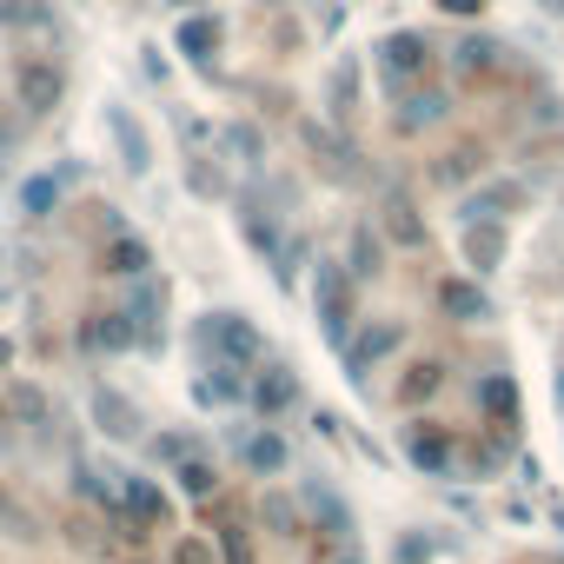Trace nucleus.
<instances>
[{
    "label": "nucleus",
    "mask_w": 564,
    "mask_h": 564,
    "mask_svg": "<svg viewBox=\"0 0 564 564\" xmlns=\"http://www.w3.org/2000/svg\"><path fill=\"white\" fill-rule=\"evenodd\" d=\"M372 67H379V94L399 100L405 87H419V80L438 67V47H432L419 28H392V34L372 47Z\"/></svg>",
    "instance_id": "obj_1"
},
{
    "label": "nucleus",
    "mask_w": 564,
    "mask_h": 564,
    "mask_svg": "<svg viewBox=\"0 0 564 564\" xmlns=\"http://www.w3.org/2000/svg\"><path fill=\"white\" fill-rule=\"evenodd\" d=\"M313 313H319L326 346L346 352V339H352V326H359V286H352V272H346L339 259H319V265H313Z\"/></svg>",
    "instance_id": "obj_2"
},
{
    "label": "nucleus",
    "mask_w": 564,
    "mask_h": 564,
    "mask_svg": "<svg viewBox=\"0 0 564 564\" xmlns=\"http://www.w3.org/2000/svg\"><path fill=\"white\" fill-rule=\"evenodd\" d=\"M199 339H206V352H213L219 366H239V372L265 359V339L252 333V319H246V313H206Z\"/></svg>",
    "instance_id": "obj_3"
},
{
    "label": "nucleus",
    "mask_w": 564,
    "mask_h": 564,
    "mask_svg": "<svg viewBox=\"0 0 564 564\" xmlns=\"http://www.w3.org/2000/svg\"><path fill=\"white\" fill-rule=\"evenodd\" d=\"M399 452H405V465L425 471V478H452V471H458V438H452L445 425H425V419L399 425Z\"/></svg>",
    "instance_id": "obj_4"
},
{
    "label": "nucleus",
    "mask_w": 564,
    "mask_h": 564,
    "mask_svg": "<svg viewBox=\"0 0 564 564\" xmlns=\"http://www.w3.org/2000/svg\"><path fill=\"white\" fill-rule=\"evenodd\" d=\"M399 346H405V319H379V326L366 319V326H359V333L346 339V379H352V386L366 392L372 366H386V359H392Z\"/></svg>",
    "instance_id": "obj_5"
},
{
    "label": "nucleus",
    "mask_w": 564,
    "mask_h": 564,
    "mask_svg": "<svg viewBox=\"0 0 564 564\" xmlns=\"http://www.w3.org/2000/svg\"><path fill=\"white\" fill-rule=\"evenodd\" d=\"M120 478V511H127V531H166L173 524V498L160 478L147 471H113Z\"/></svg>",
    "instance_id": "obj_6"
},
{
    "label": "nucleus",
    "mask_w": 564,
    "mask_h": 564,
    "mask_svg": "<svg viewBox=\"0 0 564 564\" xmlns=\"http://www.w3.org/2000/svg\"><path fill=\"white\" fill-rule=\"evenodd\" d=\"M300 505H306V518H313V524H319V531H326L339 551H352V538H359V524H352V505H346V498H339V491H333L319 471L300 485Z\"/></svg>",
    "instance_id": "obj_7"
},
{
    "label": "nucleus",
    "mask_w": 564,
    "mask_h": 564,
    "mask_svg": "<svg viewBox=\"0 0 564 564\" xmlns=\"http://www.w3.org/2000/svg\"><path fill=\"white\" fill-rule=\"evenodd\" d=\"M14 94H21V113L28 120H41V113H54L61 107V94H67V74H61V61H21L14 67Z\"/></svg>",
    "instance_id": "obj_8"
},
{
    "label": "nucleus",
    "mask_w": 564,
    "mask_h": 564,
    "mask_svg": "<svg viewBox=\"0 0 564 564\" xmlns=\"http://www.w3.org/2000/svg\"><path fill=\"white\" fill-rule=\"evenodd\" d=\"M452 113V94L438 87V80H419V87H405L399 100H392V127L399 133H425V127H438Z\"/></svg>",
    "instance_id": "obj_9"
},
{
    "label": "nucleus",
    "mask_w": 564,
    "mask_h": 564,
    "mask_svg": "<svg viewBox=\"0 0 564 564\" xmlns=\"http://www.w3.org/2000/svg\"><path fill=\"white\" fill-rule=\"evenodd\" d=\"M246 405L272 425L279 412H293V405H300V379H293L286 366H265V372H252V379H246Z\"/></svg>",
    "instance_id": "obj_10"
},
{
    "label": "nucleus",
    "mask_w": 564,
    "mask_h": 564,
    "mask_svg": "<svg viewBox=\"0 0 564 564\" xmlns=\"http://www.w3.org/2000/svg\"><path fill=\"white\" fill-rule=\"evenodd\" d=\"M505 219H465V232H458V252H465V265H471V279H485V272H498L505 265Z\"/></svg>",
    "instance_id": "obj_11"
},
{
    "label": "nucleus",
    "mask_w": 564,
    "mask_h": 564,
    "mask_svg": "<svg viewBox=\"0 0 564 564\" xmlns=\"http://www.w3.org/2000/svg\"><path fill=\"white\" fill-rule=\"evenodd\" d=\"M107 133H113V153H120L127 173H147V166H153V140H147V127L133 120V107L107 100Z\"/></svg>",
    "instance_id": "obj_12"
},
{
    "label": "nucleus",
    "mask_w": 564,
    "mask_h": 564,
    "mask_svg": "<svg viewBox=\"0 0 564 564\" xmlns=\"http://www.w3.org/2000/svg\"><path fill=\"white\" fill-rule=\"evenodd\" d=\"M127 313H133V326H140V352H160V346H166V333H160V313H166V279H133Z\"/></svg>",
    "instance_id": "obj_13"
},
{
    "label": "nucleus",
    "mask_w": 564,
    "mask_h": 564,
    "mask_svg": "<svg viewBox=\"0 0 564 564\" xmlns=\"http://www.w3.org/2000/svg\"><path fill=\"white\" fill-rule=\"evenodd\" d=\"M326 120L333 127H352V113H359V54H339L333 67H326Z\"/></svg>",
    "instance_id": "obj_14"
},
{
    "label": "nucleus",
    "mask_w": 564,
    "mask_h": 564,
    "mask_svg": "<svg viewBox=\"0 0 564 564\" xmlns=\"http://www.w3.org/2000/svg\"><path fill=\"white\" fill-rule=\"evenodd\" d=\"M346 272H352V286H359V279H379L386 272V232L372 226V219H359L352 232H346V259H339Z\"/></svg>",
    "instance_id": "obj_15"
},
{
    "label": "nucleus",
    "mask_w": 564,
    "mask_h": 564,
    "mask_svg": "<svg viewBox=\"0 0 564 564\" xmlns=\"http://www.w3.org/2000/svg\"><path fill=\"white\" fill-rule=\"evenodd\" d=\"M438 313L458 326H478V319H491V293L478 279H438Z\"/></svg>",
    "instance_id": "obj_16"
},
{
    "label": "nucleus",
    "mask_w": 564,
    "mask_h": 564,
    "mask_svg": "<svg viewBox=\"0 0 564 564\" xmlns=\"http://www.w3.org/2000/svg\"><path fill=\"white\" fill-rule=\"evenodd\" d=\"M193 405H213V412H232V405H246V372L213 359V366L193 379Z\"/></svg>",
    "instance_id": "obj_17"
},
{
    "label": "nucleus",
    "mask_w": 564,
    "mask_h": 564,
    "mask_svg": "<svg viewBox=\"0 0 564 564\" xmlns=\"http://www.w3.org/2000/svg\"><path fill=\"white\" fill-rule=\"evenodd\" d=\"M219 41H226V28H219V14H206V8H199V14H186V21H180V34H173V47H180L193 67H213Z\"/></svg>",
    "instance_id": "obj_18"
},
{
    "label": "nucleus",
    "mask_w": 564,
    "mask_h": 564,
    "mask_svg": "<svg viewBox=\"0 0 564 564\" xmlns=\"http://www.w3.org/2000/svg\"><path fill=\"white\" fill-rule=\"evenodd\" d=\"M239 458H246V471H252V478H279V471L293 465V445L279 438L272 425H259L252 438H239Z\"/></svg>",
    "instance_id": "obj_19"
},
{
    "label": "nucleus",
    "mask_w": 564,
    "mask_h": 564,
    "mask_svg": "<svg viewBox=\"0 0 564 564\" xmlns=\"http://www.w3.org/2000/svg\"><path fill=\"white\" fill-rule=\"evenodd\" d=\"M471 399H478V419L518 425V379H511V372H485V379L471 386Z\"/></svg>",
    "instance_id": "obj_20"
},
{
    "label": "nucleus",
    "mask_w": 564,
    "mask_h": 564,
    "mask_svg": "<svg viewBox=\"0 0 564 564\" xmlns=\"http://www.w3.org/2000/svg\"><path fill=\"white\" fill-rule=\"evenodd\" d=\"M379 226H386V246H425V219H419V206H412V193H386V213H379Z\"/></svg>",
    "instance_id": "obj_21"
},
{
    "label": "nucleus",
    "mask_w": 564,
    "mask_h": 564,
    "mask_svg": "<svg viewBox=\"0 0 564 564\" xmlns=\"http://www.w3.org/2000/svg\"><path fill=\"white\" fill-rule=\"evenodd\" d=\"M452 67H458L465 80H478V74L505 67V41H491V34H458V41H452Z\"/></svg>",
    "instance_id": "obj_22"
},
{
    "label": "nucleus",
    "mask_w": 564,
    "mask_h": 564,
    "mask_svg": "<svg viewBox=\"0 0 564 564\" xmlns=\"http://www.w3.org/2000/svg\"><path fill=\"white\" fill-rule=\"evenodd\" d=\"M87 346H100V352H133V346H140V326H133V313H127V306L100 313V319L87 326Z\"/></svg>",
    "instance_id": "obj_23"
},
{
    "label": "nucleus",
    "mask_w": 564,
    "mask_h": 564,
    "mask_svg": "<svg viewBox=\"0 0 564 564\" xmlns=\"http://www.w3.org/2000/svg\"><path fill=\"white\" fill-rule=\"evenodd\" d=\"M524 199V186L518 180H491V186H478L471 199H465V219H511V206Z\"/></svg>",
    "instance_id": "obj_24"
},
{
    "label": "nucleus",
    "mask_w": 564,
    "mask_h": 564,
    "mask_svg": "<svg viewBox=\"0 0 564 564\" xmlns=\"http://www.w3.org/2000/svg\"><path fill=\"white\" fill-rule=\"evenodd\" d=\"M147 265H153L147 239L120 226V232H113V246H107V272H120V279H147Z\"/></svg>",
    "instance_id": "obj_25"
},
{
    "label": "nucleus",
    "mask_w": 564,
    "mask_h": 564,
    "mask_svg": "<svg viewBox=\"0 0 564 564\" xmlns=\"http://www.w3.org/2000/svg\"><path fill=\"white\" fill-rule=\"evenodd\" d=\"M94 419H100V432H107V438H140V412H133L120 392H107V386L94 392Z\"/></svg>",
    "instance_id": "obj_26"
},
{
    "label": "nucleus",
    "mask_w": 564,
    "mask_h": 564,
    "mask_svg": "<svg viewBox=\"0 0 564 564\" xmlns=\"http://www.w3.org/2000/svg\"><path fill=\"white\" fill-rule=\"evenodd\" d=\"M213 544H219V564H259V557H252V524H246V518H232V511H219Z\"/></svg>",
    "instance_id": "obj_27"
},
{
    "label": "nucleus",
    "mask_w": 564,
    "mask_h": 564,
    "mask_svg": "<svg viewBox=\"0 0 564 564\" xmlns=\"http://www.w3.org/2000/svg\"><path fill=\"white\" fill-rule=\"evenodd\" d=\"M259 518H265V531H279V538H300V505H293L286 491H259Z\"/></svg>",
    "instance_id": "obj_28"
},
{
    "label": "nucleus",
    "mask_w": 564,
    "mask_h": 564,
    "mask_svg": "<svg viewBox=\"0 0 564 564\" xmlns=\"http://www.w3.org/2000/svg\"><path fill=\"white\" fill-rule=\"evenodd\" d=\"M300 133H306V147H313V153H319V160H326V166H333L339 180H352V147H339V140H333V133H326L319 120H306Z\"/></svg>",
    "instance_id": "obj_29"
},
{
    "label": "nucleus",
    "mask_w": 564,
    "mask_h": 564,
    "mask_svg": "<svg viewBox=\"0 0 564 564\" xmlns=\"http://www.w3.org/2000/svg\"><path fill=\"white\" fill-rule=\"evenodd\" d=\"M54 206H61V173H34V180L21 186V213H28V219H47Z\"/></svg>",
    "instance_id": "obj_30"
},
{
    "label": "nucleus",
    "mask_w": 564,
    "mask_h": 564,
    "mask_svg": "<svg viewBox=\"0 0 564 564\" xmlns=\"http://www.w3.org/2000/svg\"><path fill=\"white\" fill-rule=\"evenodd\" d=\"M173 478H180L186 498H213V491H219V471H213V458H199V452H193L186 465H173Z\"/></svg>",
    "instance_id": "obj_31"
},
{
    "label": "nucleus",
    "mask_w": 564,
    "mask_h": 564,
    "mask_svg": "<svg viewBox=\"0 0 564 564\" xmlns=\"http://www.w3.org/2000/svg\"><path fill=\"white\" fill-rule=\"evenodd\" d=\"M8 412H21V419H34V425H47V399L28 386V379H14L8 386Z\"/></svg>",
    "instance_id": "obj_32"
},
{
    "label": "nucleus",
    "mask_w": 564,
    "mask_h": 564,
    "mask_svg": "<svg viewBox=\"0 0 564 564\" xmlns=\"http://www.w3.org/2000/svg\"><path fill=\"white\" fill-rule=\"evenodd\" d=\"M147 452H153V465H186V458H193V438L160 432V438H147Z\"/></svg>",
    "instance_id": "obj_33"
},
{
    "label": "nucleus",
    "mask_w": 564,
    "mask_h": 564,
    "mask_svg": "<svg viewBox=\"0 0 564 564\" xmlns=\"http://www.w3.org/2000/svg\"><path fill=\"white\" fill-rule=\"evenodd\" d=\"M432 392H438V366L425 359V366H412V372H405V386H399V399L412 405V399H432Z\"/></svg>",
    "instance_id": "obj_34"
},
{
    "label": "nucleus",
    "mask_w": 564,
    "mask_h": 564,
    "mask_svg": "<svg viewBox=\"0 0 564 564\" xmlns=\"http://www.w3.org/2000/svg\"><path fill=\"white\" fill-rule=\"evenodd\" d=\"M226 147H232L239 160H259V153H265V140H259V127H226Z\"/></svg>",
    "instance_id": "obj_35"
},
{
    "label": "nucleus",
    "mask_w": 564,
    "mask_h": 564,
    "mask_svg": "<svg viewBox=\"0 0 564 564\" xmlns=\"http://www.w3.org/2000/svg\"><path fill=\"white\" fill-rule=\"evenodd\" d=\"M173 564H213V544L186 531V538H173Z\"/></svg>",
    "instance_id": "obj_36"
},
{
    "label": "nucleus",
    "mask_w": 564,
    "mask_h": 564,
    "mask_svg": "<svg viewBox=\"0 0 564 564\" xmlns=\"http://www.w3.org/2000/svg\"><path fill=\"white\" fill-rule=\"evenodd\" d=\"M0 518H8V524H14V531H34V511H21V505H14V498H8V491H0Z\"/></svg>",
    "instance_id": "obj_37"
},
{
    "label": "nucleus",
    "mask_w": 564,
    "mask_h": 564,
    "mask_svg": "<svg viewBox=\"0 0 564 564\" xmlns=\"http://www.w3.org/2000/svg\"><path fill=\"white\" fill-rule=\"evenodd\" d=\"M445 14H458V21H471V14H485V0H438Z\"/></svg>",
    "instance_id": "obj_38"
},
{
    "label": "nucleus",
    "mask_w": 564,
    "mask_h": 564,
    "mask_svg": "<svg viewBox=\"0 0 564 564\" xmlns=\"http://www.w3.org/2000/svg\"><path fill=\"white\" fill-rule=\"evenodd\" d=\"M399 557H405V564H419V557H432V544H419V538H399Z\"/></svg>",
    "instance_id": "obj_39"
},
{
    "label": "nucleus",
    "mask_w": 564,
    "mask_h": 564,
    "mask_svg": "<svg viewBox=\"0 0 564 564\" xmlns=\"http://www.w3.org/2000/svg\"><path fill=\"white\" fill-rule=\"evenodd\" d=\"M326 564H366V557H359V551H339V557H326Z\"/></svg>",
    "instance_id": "obj_40"
},
{
    "label": "nucleus",
    "mask_w": 564,
    "mask_h": 564,
    "mask_svg": "<svg viewBox=\"0 0 564 564\" xmlns=\"http://www.w3.org/2000/svg\"><path fill=\"white\" fill-rule=\"evenodd\" d=\"M166 8H180V14H199V0H166Z\"/></svg>",
    "instance_id": "obj_41"
},
{
    "label": "nucleus",
    "mask_w": 564,
    "mask_h": 564,
    "mask_svg": "<svg viewBox=\"0 0 564 564\" xmlns=\"http://www.w3.org/2000/svg\"><path fill=\"white\" fill-rule=\"evenodd\" d=\"M8 359H14V346H8V339H0V372H8Z\"/></svg>",
    "instance_id": "obj_42"
},
{
    "label": "nucleus",
    "mask_w": 564,
    "mask_h": 564,
    "mask_svg": "<svg viewBox=\"0 0 564 564\" xmlns=\"http://www.w3.org/2000/svg\"><path fill=\"white\" fill-rule=\"evenodd\" d=\"M544 8H551V14H557V21H564V0H544Z\"/></svg>",
    "instance_id": "obj_43"
},
{
    "label": "nucleus",
    "mask_w": 564,
    "mask_h": 564,
    "mask_svg": "<svg viewBox=\"0 0 564 564\" xmlns=\"http://www.w3.org/2000/svg\"><path fill=\"white\" fill-rule=\"evenodd\" d=\"M557 405H564V372H557Z\"/></svg>",
    "instance_id": "obj_44"
}]
</instances>
